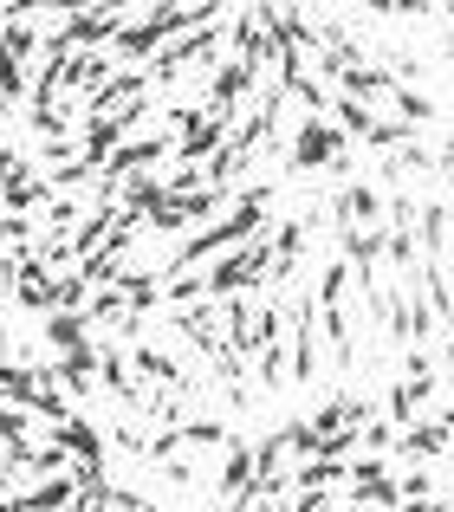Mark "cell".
I'll use <instances>...</instances> for the list:
<instances>
[{
  "mask_svg": "<svg viewBox=\"0 0 454 512\" xmlns=\"http://www.w3.org/2000/svg\"><path fill=\"white\" fill-rule=\"evenodd\" d=\"M318 169H331V175L351 169V130L331 111H312L286 143V175H318Z\"/></svg>",
  "mask_w": 454,
  "mask_h": 512,
  "instance_id": "cell-1",
  "label": "cell"
},
{
  "mask_svg": "<svg viewBox=\"0 0 454 512\" xmlns=\"http://www.w3.org/2000/svg\"><path fill=\"white\" fill-rule=\"evenodd\" d=\"M344 500L351 506H403L396 467L383 461V454H351V467H344Z\"/></svg>",
  "mask_w": 454,
  "mask_h": 512,
  "instance_id": "cell-2",
  "label": "cell"
},
{
  "mask_svg": "<svg viewBox=\"0 0 454 512\" xmlns=\"http://www.w3.org/2000/svg\"><path fill=\"white\" fill-rule=\"evenodd\" d=\"M331 227H390V195H377L370 182H344L331 195Z\"/></svg>",
  "mask_w": 454,
  "mask_h": 512,
  "instance_id": "cell-3",
  "label": "cell"
},
{
  "mask_svg": "<svg viewBox=\"0 0 454 512\" xmlns=\"http://www.w3.org/2000/svg\"><path fill=\"white\" fill-rule=\"evenodd\" d=\"M253 474H260V461H253V441L227 435V448H221V480H215V500H221V506H240V493L253 487Z\"/></svg>",
  "mask_w": 454,
  "mask_h": 512,
  "instance_id": "cell-4",
  "label": "cell"
},
{
  "mask_svg": "<svg viewBox=\"0 0 454 512\" xmlns=\"http://www.w3.org/2000/svg\"><path fill=\"white\" fill-rule=\"evenodd\" d=\"M448 448H454V435H448L442 415H416L409 428H396L390 454H403V461H429V454H448Z\"/></svg>",
  "mask_w": 454,
  "mask_h": 512,
  "instance_id": "cell-5",
  "label": "cell"
},
{
  "mask_svg": "<svg viewBox=\"0 0 454 512\" xmlns=\"http://www.w3.org/2000/svg\"><path fill=\"white\" fill-rule=\"evenodd\" d=\"M318 234V208L312 214H299V221H279L273 227V286L279 279H292V266L305 260V240Z\"/></svg>",
  "mask_w": 454,
  "mask_h": 512,
  "instance_id": "cell-6",
  "label": "cell"
},
{
  "mask_svg": "<svg viewBox=\"0 0 454 512\" xmlns=\"http://www.w3.org/2000/svg\"><path fill=\"white\" fill-rule=\"evenodd\" d=\"M422 227V260H448V234H454V208H442V201H422L416 214Z\"/></svg>",
  "mask_w": 454,
  "mask_h": 512,
  "instance_id": "cell-7",
  "label": "cell"
},
{
  "mask_svg": "<svg viewBox=\"0 0 454 512\" xmlns=\"http://www.w3.org/2000/svg\"><path fill=\"white\" fill-rule=\"evenodd\" d=\"M318 325H325V338H331V363H338V370H351V363H357V338H351L344 305H318Z\"/></svg>",
  "mask_w": 454,
  "mask_h": 512,
  "instance_id": "cell-8",
  "label": "cell"
},
{
  "mask_svg": "<svg viewBox=\"0 0 454 512\" xmlns=\"http://www.w3.org/2000/svg\"><path fill=\"white\" fill-rule=\"evenodd\" d=\"M91 331H98V325H91L85 312H65V305H52V312H46V344H52V350H72V344H85Z\"/></svg>",
  "mask_w": 454,
  "mask_h": 512,
  "instance_id": "cell-9",
  "label": "cell"
},
{
  "mask_svg": "<svg viewBox=\"0 0 454 512\" xmlns=\"http://www.w3.org/2000/svg\"><path fill=\"white\" fill-rule=\"evenodd\" d=\"M390 117H396V124H409V130H422V124H435V98L396 85V91H390Z\"/></svg>",
  "mask_w": 454,
  "mask_h": 512,
  "instance_id": "cell-10",
  "label": "cell"
},
{
  "mask_svg": "<svg viewBox=\"0 0 454 512\" xmlns=\"http://www.w3.org/2000/svg\"><path fill=\"white\" fill-rule=\"evenodd\" d=\"M59 435H65V448H72L78 454V461H104V441H98V428H91L85 422V415H65V422H59Z\"/></svg>",
  "mask_w": 454,
  "mask_h": 512,
  "instance_id": "cell-11",
  "label": "cell"
},
{
  "mask_svg": "<svg viewBox=\"0 0 454 512\" xmlns=\"http://www.w3.org/2000/svg\"><path fill=\"white\" fill-rule=\"evenodd\" d=\"M33 52H46L39 26L33 20H7V59H33Z\"/></svg>",
  "mask_w": 454,
  "mask_h": 512,
  "instance_id": "cell-12",
  "label": "cell"
},
{
  "mask_svg": "<svg viewBox=\"0 0 454 512\" xmlns=\"http://www.w3.org/2000/svg\"><path fill=\"white\" fill-rule=\"evenodd\" d=\"M182 441H189V448H227V428L208 422V415H189V422H182Z\"/></svg>",
  "mask_w": 454,
  "mask_h": 512,
  "instance_id": "cell-13",
  "label": "cell"
},
{
  "mask_svg": "<svg viewBox=\"0 0 454 512\" xmlns=\"http://www.w3.org/2000/svg\"><path fill=\"white\" fill-rule=\"evenodd\" d=\"M396 487H403V506H429V500H435L429 474H403V480H396Z\"/></svg>",
  "mask_w": 454,
  "mask_h": 512,
  "instance_id": "cell-14",
  "label": "cell"
},
{
  "mask_svg": "<svg viewBox=\"0 0 454 512\" xmlns=\"http://www.w3.org/2000/svg\"><path fill=\"white\" fill-rule=\"evenodd\" d=\"M383 52H390V59H383V65H390L396 78H416V72H422V59H416V52H409V46H383Z\"/></svg>",
  "mask_w": 454,
  "mask_h": 512,
  "instance_id": "cell-15",
  "label": "cell"
},
{
  "mask_svg": "<svg viewBox=\"0 0 454 512\" xmlns=\"http://www.w3.org/2000/svg\"><path fill=\"white\" fill-rule=\"evenodd\" d=\"M357 7H370V13H396V0H357Z\"/></svg>",
  "mask_w": 454,
  "mask_h": 512,
  "instance_id": "cell-16",
  "label": "cell"
},
{
  "mask_svg": "<svg viewBox=\"0 0 454 512\" xmlns=\"http://www.w3.org/2000/svg\"><path fill=\"white\" fill-rule=\"evenodd\" d=\"M442 325H448V363H454V318H442Z\"/></svg>",
  "mask_w": 454,
  "mask_h": 512,
  "instance_id": "cell-17",
  "label": "cell"
},
{
  "mask_svg": "<svg viewBox=\"0 0 454 512\" xmlns=\"http://www.w3.org/2000/svg\"><path fill=\"white\" fill-rule=\"evenodd\" d=\"M442 52H448V59H454V33H448V39H442Z\"/></svg>",
  "mask_w": 454,
  "mask_h": 512,
  "instance_id": "cell-18",
  "label": "cell"
},
{
  "mask_svg": "<svg viewBox=\"0 0 454 512\" xmlns=\"http://www.w3.org/2000/svg\"><path fill=\"white\" fill-rule=\"evenodd\" d=\"M292 7H325V0H292Z\"/></svg>",
  "mask_w": 454,
  "mask_h": 512,
  "instance_id": "cell-19",
  "label": "cell"
},
{
  "mask_svg": "<svg viewBox=\"0 0 454 512\" xmlns=\"http://www.w3.org/2000/svg\"><path fill=\"white\" fill-rule=\"evenodd\" d=\"M442 156H454V137H448V143H442Z\"/></svg>",
  "mask_w": 454,
  "mask_h": 512,
  "instance_id": "cell-20",
  "label": "cell"
},
{
  "mask_svg": "<svg viewBox=\"0 0 454 512\" xmlns=\"http://www.w3.org/2000/svg\"><path fill=\"white\" fill-rule=\"evenodd\" d=\"M448 383H454V363H448Z\"/></svg>",
  "mask_w": 454,
  "mask_h": 512,
  "instance_id": "cell-21",
  "label": "cell"
},
{
  "mask_svg": "<svg viewBox=\"0 0 454 512\" xmlns=\"http://www.w3.org/2000/svg\"><path fill=\"white\" fill-rule=\"evenodd\" d=\"M448 20H454V0H448Z\"/></svg>",
  "mask_w": 454,
  "mask_h": 512,
  "instance_id": "cell-22",
  "label": "cell"
}]
</instances>
